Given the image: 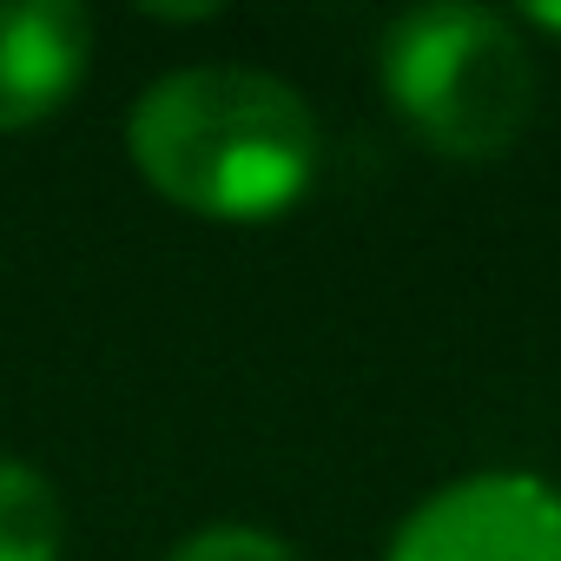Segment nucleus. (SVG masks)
Masks as SVG:
<instances>
[{"mask_svg":"<svg viewBox=\"0 0 561 561\" xmlns=\"http://www.w3.org/2000/svg\"><path fill=\"white\" fill-rule=\"evenodd\" d=\"M126 152L165 205L264 225L311 192L324 133L311 100L264 67H179L133 100Z\"/></svg>","mask_w":561,"mask_h":561,"instance_id":"1","label":"nucleus"},{"mask_svg":"<svg viewBox=\"0 0 561 561\" xmlns=\"http://www.w3.org/2000/svg\"><path fill=\"white\" fill-rule=\"evenodd\" d=\"M528 14V27H548V34H561V8H548V0H541V8H522Z\"/></svg>","mask_w":561,"mask_h":561,"instance_id":"8","label":"nucleus"},{"mask_svg":"<svg viewBox=\"0 0 561 561\" xmlns=\"http://www.w3.org/2000/svg\"><path fill=\"white\" fill-rule=\"evenodd\" d=\"M165 561H298L271 528H251V522H211L198 535H185Z\"/></svg>","mask_w":561,"mask_h":561,"instance_id":"6","label":"nucleus"},{"mask_svg":"<svg viewBox=\"0 0 561 561\" xmlns=\"http://www.w3.org/2000/svg\"><path fill=\"white\" fill-rule=\"evenodd\" d=\"M93 60V21L73 0H0V133L54 119Z\"/></svg>","mask_w":561,"mask_h":561,"instance_id":"4","label":"nucleus"},{"mask_svg":"<svg viewBox=\"0 0 561 561\" xmlns=\"http://www.w3.org/2000/svg\"><path fill=\"white\" fill-rule=\"evenodd\" d=\"M377 80L397 119L443 159H495L535 113V60L508 14L476 0H423L377 47Z\"/></svg>","mask_w":561,"mask_h":561,"instance_id":"2","label":"nucleus"},{"mask_svg":"<svg viewBox=\"0 0 561 561\" xmlns=\"http://www.w3.org/2000/svg\"><path fill=\"white\" fill-rule=\"evenodd\" d=\"M60 495L27 456H0V561H60Z\"/></svg>","mask_w":561,"mask_h":561,"instance_id":"5","label":"nucleus"},{"mask_svg":"<svg viewBox=\"0 0 561 561\" xmlns=\"http://www.w3.org/2000/svg\"><path fill=\"white\" fill-rule=\"evenodd\" d=\"M383 561H561V489L535 469H476L423 495Z\"/></svg>","mask_w":561,"mask_h":561,"instance_id":"3","label":"nucleus"},{"mask_svg":"<svg viewBox=\"0 0 561 561\" xmlns=\"http://www.w3.org/2000/svg\"><path fill=\"white\" fill-rule=\"evenodd\" d=\"M152 21H211L218 8H146Z\"/></svg>","mask_w":561,"mask_h":561,"instance_id":"7","label":"nucleus"}]
</instances>
